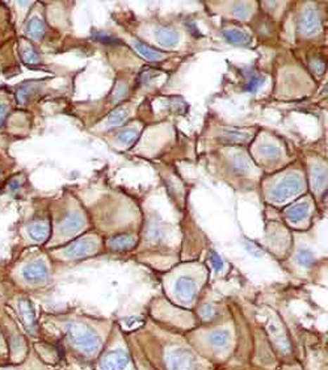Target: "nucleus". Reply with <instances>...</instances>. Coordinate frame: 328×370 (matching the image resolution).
Segmentation results:
<instances>
[{
	"label": "nucleus",
	"instance_id": "20e7f679",
	"mask_svg": "<svg viewBox=\"0 0 328 370\" xmlns=\"http://www.w3.org/2000/svg\"><path fill=\"white\" fill-rule=\"evenodd\" d=\"M168 370H200V362L189 350L174 347L167 352Z\"/></svg>",
	"mask_w": 328,
	"mask_h": 370
},
{
	"label": "nucleus",
	"instance_id": "2eb2a0df",
	"mask_svg": "<svg viewBox=\"0 0 328 370\" xmlns=\"http://www.w3.org/2000/svg\"><path fill=\"white\" fill-rule=\"evenodd\" d=\"M45 30H46V28H45V23L39 19V16H33V18L28 21V24H27V33H28V36H30V39H36V41L44 39Z\"/></svg>",
	"mask_w": 328,
	"mask_h": 370
},
{
	"label": "nucleus",
	"instance_id": "f3484780",
	"mask_svg": "<svg viewBox=\"0 0 328 370\" xmlns=\"http://www.w3.org/2000/svg\"><path fill=\"white\" fill-rule=\"evenodd\" d=\"M158 42L164 46H176L179 42V34L170 28H159L155 32Z\"/></svg>",
	"mask_w": 328,
	"mask_h": 370
},
{
	"label": "nucleus",
	"instance_id": "f8f14e48",
	"mask_svg": "<svg viewBox=\"0 0 328 370\" xmlns=\"http://www.w3.org/2000/svg\"><path fill=\"white\" fill-rule=\"evenodd\" d=\"M309 203H299V204L293 205V206H290L289 209H286V212H285L286 218L293 224H298V222L305 221L309 217Z\"/></svg>",
	"mask_w": 328,
	"mask_h": 370
},
{
	"label": "nucleus",
	"instance_id": "dca6fc26",
	"mask_svg": "<svg viewBox=\"0 0 328 370\" xmlns=\"http://www.w3.org/2000/svg\"><path fill=\"white\" fill-rule=\"evenodd\" d=\"M134 48L144 58L150 60V62H158V60L163 59L164 56H165L163 51L153 49V48H150L149 45H146V44L141 42V41H134Z\"/></svg>",
	"mask_w": 328,
	"mask_h": 370
},
{
	"label": "nucleus",
	"instance_id": "f03ea898",
	"mask_svg": "<svg viewBox=\"0 0 328 370\" xmlns=\"http://www.w3.org/2000/svg\"><path fill=\"white\" fill-rule=\"evenodd\" d=\"M62 331L68 345L84 356L92 357L101 348L100 336L83 321H66L62 324Z\"/></svg>",
	"mask_w": 328,
	"mask_h": 370
},
{
	"label": "nucleus",
	"instance_id": "9b49d317",
	"mask_svg": "<svg viewBox=\"0 0 328 370\" xmlns=\"http://www.w3.org/2000/svg\"><path fill=\"white\" fill-rule=\"evenodd\" d=\"M137 244V238L133 235H116L108 241V247L113 251H129L134 248Z\"/></svg>",
	"mask_w": 328,
	"mask_h": 370
},
{
	"label": "nucleus",
	"instance_id": "b1692460",
	"mask_svg": "<svg viewBox=\"0 0 328 370\" xmlns=\"http://www.w3.org/2000/svg\"><path fill=\"white\" fill-rule=\"evenodd\" d=\"M260 154L268 159H279L281 156V150L273 145H263L260 146Z\"/></svg>",
	"mask_w": 328,
	"mask_h": 370
},
{
	"label": "nucleus",
	"instance_id": "bb28decb",
	"mask_svg": "<svg viewBox=\"0 0 328 370\" xmlns=\"http://www.w3.org/2000/svg\"><path fill=\"white\" fill-rule=\"evenodd\" d=\"M234 167H235V171H238L239 174H246L248 171V162L244 156H235Z\"/></svg>",
	"mask_w": 328,
	"mask_h": 370
},
{
	"label": "nucleus",
	"instance_id": "4468645a",
	"mask_svg": "<svg viewBox=\"0 0 328 370\" xmlns=\"http://www.w3.org/2000/svg\"><path fill=\"white\" fill-rule=\"evenodd\" d=\"M251 136L252 134L247 133V132L225 129L220 138L222 142H226V143H246L247 141H250Z\"/></svg>",
	"mask_w": 328,
	"mask_h": 370
},
{
	"label": "nucleus",
	"instance_id": "a878e982",
	"mask_svg": "<svg viewBox=\"0 0 328 370\" xmlns=\"http://www.w3.org/2000/svg\"><path fill=\"white\" fill-rule=\"evenodd\" d=\"M232 13H234V16L238 18V19L246 20L248 18V15H250V7H248L247 4H244V3H236V4L234 6Z\"/></svg>",
	"mask_w": 328,
	"mask_h": 370
},
{
	"label": "nucleus",
	"instance_id": "39448f33",
	"mask_svg": "<svg viewBox=\"0 0 328 370\" xmlns=\"http://www.w3.org/2000/svg\"><path fill=\"white\" fill-rule=\"evenodd\" d=\"M302 189H303V181L301 176L293 174L284 177L280 183L272 189L270 197L276 204H282L290 200L291 197L298 195Z\"/></svg>",
	"mask_w": 328,
	"mask_h": 370
},
{
	"label": "nucleus",
	"instance_id": "1a4fd4ad",
	"mask_svg": "<svg viewBox=\"0 0 328 370\" xmlns=\"http://www.w3.org/2000/svg\"><path fill=\"white\" fill-rule=\"evenodd\" d=\"M130 357L127 352L116 350L106 353L100 362L101 370H124L129 365Z\"/></svg>",
	"mask_w": 328,
	"mask_h": 370
},
{
	"label": "nucleus",
	"instance_id": "7ed1b4c3",
	"mask_svg": "<svg viewBox=\"0 0 328 370\" xmlns=\"http://www.w3.org/2000/svg\"><path fill=\"white\" fill-rule=\"evenodd\" d=\"M99 248V241L95 236H84V238H79L77 241L71 242V243L63 247L59 251V256L63 259H83L91 256L92 253H95Z\"/></svg>",
	"mask_w": 328,
	"mask_h": 370
},
{
	"label": "nucleus",
	"instance_id": "72a5a7b5",
	"mask_svg": "<svg viewBox=\"0 0 328 370\" xmlns=\"http://www.w3.org/2000/svg\"><path fill=\"white\" fill-rule=\"evenodd\" d=\"M7 364H8V362H4V361L0 360V368H1V366H4V365H7Z\"/></svg>",
	"mask_w": 328,
	"mask_h": 370
},
{
	"label": "nucleus",
	"instance_id": "9d476101",
	"mask_svg": "<svg viewBox=\"0 0 328 370\" xmlns=\"http://www.w3.org/2000/svg\"><path fill=\"white\" fill-rule=\"evenodd\" d=\"M175 292L184 302H191L197 293V283L189 276H182L175 285Z\"/></svg>",
	"mask_w": 328,
	"mask_h": 370
},
{
	"label": "nucleus",
	"instance_id": "c85d7f7f",
	"mask_svg": "<svg viewBox=\"0 0 328 370\" xmlns=\"http://www.w3.org/2000/svg\"><path fill=\"white\" fill-rule=\"evenodd\" d=\"M126 95H127V86L126 84H118L113 91V101H118V100L125 98Z\"/></svg>",
	"mask_w": 328,
	"mask_h": 370
},
{
	"label": "nucleus",
	"instance_id": "473e14b6",
	"mask_svg": "<svg viewBox=\"0 0 328 370\" xmlns=\"http://www.w3.org/2000/svg\"><path fill=\"white\" fill-rule=\"evenodd\" d=\"M96 39H99V41H101V42H106V44H109V42H118L116 39H112V37H109V36H106V34H97Z\"/></svg>",
	"mask_w": 328,
	"mask_h": 370
},
{
	"label": "nucleus",
	"instance_id": "0eeeda50",
	"mask_svg": "<svg viewBox=\"0 0 328 370\" xmlns=\"http://www.w3.org/2000/svg\"><path fill=\"white\" fill-rule=\"evenodd\" d=\"M27 235L30 242L36 244L46 243L50 238V224L48 219L36 218L27 226Z\"/></svg>",
	"mask_w": 328,
	"mask_h": 370
},
{
	"label": "nucleus",
	"instance_id": "4be33fe9",
	"mask_svg": "<svg viewBox=\"0 0 328 370\" xmlns=\"http://www.w3.org/2000/svg\"><path fill=\"white\" fill-rule=\"evenodd\" d=\"M315 255L311 253L308 248H303L299 251L298 255H297V263L305 268H311L313 265H315Z\"/></svg>",
	"mask_w": 328,
	"mask_h": 370
},
{
	"label": "nucleus",
	"instance_id": "cd10ccee",
	"mask_svg": "<svg viewBox=\"0 0 328 370\" xmlns=\"http://www.w3.org/2000/svg\"><path fill=\"white\" fill-rule=\"evenodd\" d=\"M264 83H265V77H253L250 80V83L247 84L246 89L250 91V92H256Z\"/></svg>",
	"mask_w": 328,
	"mask_h": 370
},
{
	"label": "nucleus",
	"instance_id": "c756f323",
	"mask_svg": "<svg viewBox=\"0 0 328 370\" xmlns=\"http://www.w3.org/2000/svg\"><path fill=\"white\" fill-rule=\"evenodd\" d=\"M8 112H10V106L7 104V101H0V127L4 125Z\"/></svg>",
	"mask_w": 328,
	"mask_h": 370
},
{
	"label": "nucleus",
	"instance_id": "423d86ee",
	"mask_svg": "<svg viewBox=\"0 0 328 370\" xmlns=\"http://www.w3.org/2000/svg\"><path fill=\"white\" fill-rule=\"evenodd\" d=\"M86 226V218L79 212H70L63 217V219L58 224V234L70 238L77 234Z\"/></svg>",
	"mask_w": 328,
	"mask_h": 370
},
{
	"label": "nucleus",
	"instance_id": "a211bd4d",
	"mask_svg": "<svg viewBox=\"0 0 328 370\" xmlns=\"http://www.w3.org/2000/svg\"><path fill=\"white\" fill-rule=\"evenodd\" d=\"M213 347L217 350H226L232 341V335L227 330H215L209 336Z\"/></svg>",
	"mask_w": 328,
	"mask_h": 370
},
{
	"label": "nucleus",
	"instance_id": "6ab92c4d",
	"mask_svg": "<svg viewBox=\"0 0 328 370\" xmlns=\"http://www.w3.org/2000/svg\"><path fill=\"white\" fill-rule=\"evenodd\" d=\"M20 54H21V58L24 60V63H27V65H37V63H39V53L34 50V48L30 45V42H25V41L21 42Z\"/></svg>",
	"mask_w": 328,
	"mask_h": 370
},
{
	"label": "nucleus",
	"instance_id": "5701e85b",
	"mask_svg": "<svg viewBox=\"0 0 328 370\" xmlns=\"http://www.w3.org/2000/svg\"><path fill=\"white\" fill-rule=\"evenodd\" d=\"M138 136H139V132H138V130L127 129V130L121 132V133L118 134V136H117V139H118V142H120L121 145L130 146V145H133L135 141L138 139Z\"/></svg>",
	"mask_w": 328,
	"mask_h": 370
},
{
	"label": "nucleus",
	"instance_id": "6e6552de",
	"mask_svg": "<svg viewBox=\"0 0 328 370\" xmlns=\"http://www.w3.org/2000/svg\"><path fill=\"white\" fill-rule=\"evenodd\" d=\"M320 30L322 27H320L318 12L314 8H308L299 20V32L306 37H313L318 34Z\"/></svg>",
	"mask_w": 328,
	"mask_h": 370
},
{
	"label": "nucleus",
	"instance_id": "ddd939ff",
	"mask_svg": "<svg viewBox=\"0 0 328 370\" xmlns=\"http://www.w3.org/2000/svg\"><path fill=\"white\" fill-rule=\"evenodd\" d=\"M223 37L230 42V44H234V45H239V46H247L251 44V36L246 32H243L241 30H235V28H232V30H226L222 32Z\"/></svg>",
	"mask_w": 328,
	"mask_h": 370
},
{
	"label": "nucleus",
	"instance_id": "2f4dec72",
	"mask_svg": "<svg viewBox=\"0 0 328 370\" xmlns=\"http://www.w3.org/2000/svg\"><path fill=\"white\" fill-rule=\"evenodd\" d=\"M212 263H213V265H214V268H215L217 271H220V269H222L223 262L220 255H217V253H213Z\"/></svg>",
	"mask_w": 328,
	"mask_h": 370
},
{
	"label": "nucleus",
	"instance_id": "f257e3e1",
	"mask_svg": "<svg viewBox=\"0 0 328 370\" xmlns=\"http://www.w3.org/2000/svg\"><path fill=\"white\" fill-rule=\"evenodd\" d=\"M10 274L11 280L16 283V286L34 289L48 283L50 268L45 259L32 257L30 260L20 262L12 267Z\"/></svg>",
	"mask_w": 328,
	"mask_h": 370
},
{
	"label": "nucleus",
	"instance_id": "412c9836",
	"mask_svg": "<svg viewBox=\"0 0 328 370\" xmlns=\"http://www.w3.org/2000/svg\"><path fill=\"white\" fill-rule=\"evenodd\" d=\"M313 184H314V188L318 192L323 191L326 188V184H327V172H326V170L318 167V168H315L313 171Z\"/></svg>",
	"mask_w": 328,
	"mask_h": 370
},
{
	"label": "nucleus",
	"instance_id": "393cba45",
	"mask_svg": "<svg viewBox=\"0 0 328 370\" xmlns=\"http://www.w3.org/2000/svg\"><path fill=\"white\" fill-rule=\"evenodd\" d=\"M0 360L10 364V351H8V345H7V340L4 336V332L0 327Z\"/></svg>",
	"mask_w": 328,
	"mask_h": 370
},
{
	"label": "nucleus",
	"instance_id": "aec40b11",
	"mask_svg": "<svg viewBox=\"0 0 328 370\" xmlns=\"http://www.w3.org/2000/svg\"><path fill=\"white\" fill-rule=\"evenodd\" d=\"M129 118V110L124 108H118L113 110L108 117V127H120Z\"/></svg>",
	"mask_w": 328,
	"mask_h": 370
},
{
	"label": "nucleus",
	"instance_id": "7c9ffc66",
	"mask_svg": "<svg viewBox=\"0 0 328 370\" xmlns=\"http://www.w3.org/2000/svg\"><path fill=\"white\" fill-rule=\"evenodd\" d=\"M311 68H313L318 75H320V74L324 71V63H323L322 60H319V59H314V60L311 62Z\"/></svg>",
	"mask_w": 328,
	"mask_h": 370
}]
</instances>
